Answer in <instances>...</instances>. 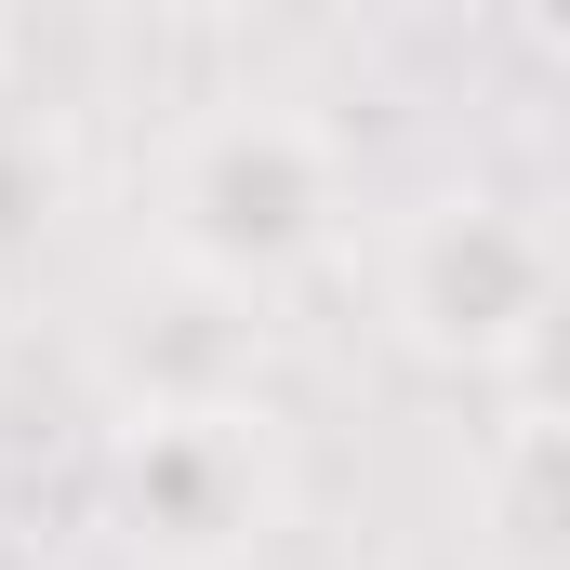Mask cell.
<instances>
[{
	"instance_id": "6da1fadb",
	"label": "cell",
	"mask_w": 570,
	"mask_h": 570,
	"mask_svg": "<svg viewBox=\"0 0 570 570\" xmlns=\"http://www.w3.org/2000/svg\"><path fill=\"white\" fill-rule=\"evenodd\" d=\"M146 239L199 292L266 305V292L318 279L358 239V159L292 94H213L199 120H173L159 159H146Z\"/></svg>"
},
{
	"instance_id": "7a4b0ae2",
	"label": "cell",
	"mask_w": 570,
	"mask_h": 570,
	"mask_svg": "<svg viewBox=\"0 0 570 570\" xmlns=\"http://www.w3.org/2000/svg\"><path fill=\"white\" fill-rule=\"evenodd\" d=\"M385 279H399L412 345H438V358H518V345H544V332L570 318L558 226H544L531 199H504V186L425 199V213L385 239Z\"/></svg>"
},
{
	"instance_id": "3957f363",
	"label": "cell",
	"mask_w": 570,
	"mask_h": 570,
	"mask_svg": "<svg viewBox=\"0 0 570 570\" xmlns=\"http://www.w3.org/2000/svg\"><path fill=\"white\" fill-rule=\"evenodd\" d=\"M120 478H134V544H159V558H239L266 531V491H279L266 438L239 412H146Z\"/></svg>"
}]
</instances>
